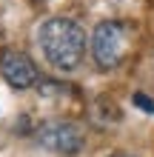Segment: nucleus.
<instances>
[{
    "mask_svg": "<svg viewBox=\"0 0 154 157\" xmlns=\"http://www.w3.org/2000/svg\"><path fill=\"white\" fill-rule=\"evenodd\" d=\"M40 52L60 71H71L80 66L86 54V32L69 17H51L40 26Z\"/></svg>",
    "mask_w": 154,
    "mask_h": 157,
    "instance_id": "1",
    "label": "nucleus"
},
{
    "mask_svg": "<svg viewBox=\"0 0 154 157\" xmlns=\"http://www.w3.org/2000/svg\"><path fill=\"white\" fill-rule=\"evenodd\" d=\"M126 52H129V26L120 20H103L92 32V57L97 69L111 71L120 66Z\"/></svg>",
    "mask_w": 154,
    "mask_h": 157,
    "instance_id": "2",
    "label": "nucleus"
},
{
    "mask_svg": "<svg viewBox=\"0 0 154 157\" xmlns=\"http://www.w3.org/2000/svg\"><path fill=\"white\" fill-rule=\"evenodd\" d=\"M37 143L57 154H77L83 149V132L74 123L54 120V123H43L37 128Z\"/></svg>",
    "mask_w": 154,
    "mask_h": 157,
    "instance_id": "3",
    "label": "nucleus"
},
{
    "mask_svg": "<svg viewBox=\"0 0 154 157\" xmlns=\"http://www.w3.org/2000/svg\"><path fill=\"white\" fill-rule=\"evenodd\" d=\"M0 75L12 89H32L40 83V71L34 66V60L17 49L0 52Z\"/></svg>",
    "mask_w": 154,
    "mask_h": 157,
    "instance_id": "4",
    "label": "nucleus"
},
{
    "mask_svg": "<svg viewBox=\"0 0 154 157\" xmlns=\"http://www.w3.org/2000/svg\"><path fill=\"white\" fill-rule=\"evenodd\" d=\"M134 106L137 109H143V112H148V114H154V103H151V97H146V94H134Z\"/></svg>",
    "mask_w": 154,
    "mask_h": 157,
    "instance_id": "5",
    "label": "nucleus"
},
{
    "mask_svg": "<svg viewBox=\"0 0 154 157\" xmlns=\"http://www.w3.org/2000/svg\"><path fill=\"white\" fill-rule=\"evenodd\" d=\"M111 157H131V154H111Z\"/></svg>",
    "mask_w": 154,
    "mask_h": 157,
    "instance_id": "6",
    "label": "nucleus"
}]
</instances>
